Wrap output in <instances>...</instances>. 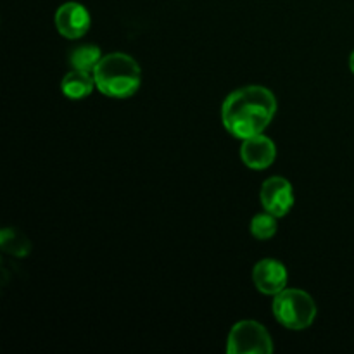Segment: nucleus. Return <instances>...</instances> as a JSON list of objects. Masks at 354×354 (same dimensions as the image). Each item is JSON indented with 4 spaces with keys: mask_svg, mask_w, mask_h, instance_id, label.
<instances>
[{
    "mask_svg": "<svg viewBox=\"0 0 354 354\" xmlns=\"http://www.w3.org/2000/svg\"><path fill=\"white\" fill-rule=\"evenodd\" d=\"M287 268L283 263L279 259L266 258L256 263L254 270H252V280L259 292L266 294V296H277L287 289Z\"/></svg>",
    "mask_w": 354,
    "mask_h": 354,
    "instance_id": "obj_7",
    "label": "nucleus"
},
{
    "mask_svg": "<svg viewBox=\"0 0 354 354\" xmlns=\"http://www.w3.org/2000/svg\"><path fill=\"white\" fill-rule=\"evenodd\" d=\"M349 66H351V71L354 73V50H353L351 57H349Z\"/></svg>",
    "mask_w": 354,
    "mask_h": 354,
    "instance_id": "obj_13",
    "label": "nucleus"
},
{
    "mask_svg": "<svg viewBox=\"0 0 354 354\" xmlns=\"http://www.w3.org/2000/svg\"><path fill=\"white\" fill-rule=\"evenodd\" d=\"M241 158L242 162L251 169L270 168L277 159L275 142L263 133L245 138V140H242Z\"/></svg>",
    "mask_w": 354,
    "mask_h": 354,
    "instance_id": "obj_8",
    "label": "nucleus"
},
{
    "mask_svg": "<svg viewBox=\"0 0 354 354\" xmlns=\"http://www.w3.org/2000/svg\"><path fill=\"white\" fill-rule=\"evenodd\" d=\"M277 113V99L266 86L249 85L234 90L221 106V121L235 138L263 133Z\"/></svg>",
    "mask_w": 354,
    "mask_h": 354,
    "instance_id": "obj_1",
    "label": "nucleus"
},
{
    "mask_svg": "<svg viewBox=\"0 0 354 354\" xmlns=\"http://www.w3.org/2000/svg\"><path fill=\"white\" fill-rule=\"evenodd\" d=\"M0 248L14 258H26L31 252V242L16 228H3L0 232Z\"/></svg>",
    "mask_w": 354,
    "mask_h": 354,
    "instance_id": "obj_10",
    "label": "nucleus"
},
{
    "mask_svg": "<svg viewBox=\"0 0 354 354\" xmlns=\"http://www.w3.org/2000/svg\"><path fill=\"white\" fill-rule=\"evenodd\" d=\"M259 201L268 213L283 218L294 206V187L283 176H272L265 180L259 190Z\"/></svg>",
    "mask_w": 354,
    "mask_h": 354,
    "instance_id": "obj_5",
    "label": "nucleus"
},
{
    "mask_svg": "<svg viewBox=\"0 0 354 354\" xmlns=\"http://www.w3.org/2000/svg\"><path fill=\"white\" fill-rule=\"evenodd\" d=\"M93 78L100 93L113 99L135 95L142 83V69L131 55L113 52L100 59L93 69Z\"/></svg>",
    "mask_w": 354,
    "mask_h": 354,
    "instance_id": "obj_2",
    "label": "nucleus"
},
{
    "mask_svg": "<svg viewBox=\"0 0 354 354\" xmlns=\"http://www.w3.org/2000/svg\"><path fill=\"white\" fill-rule=\"evenodd\" d=\"M273 317L289 330H304L311 327L318 315L317 303L301 289H283L273 299Z\"/></svg>",
    "mask_w": 354,
    "mask_h": 354,
    "instance_id": "obj_3",
    "label": "nucleus"
},
{
    "mask_svg": "<svg viewBox=\"0 0 354 354\" xmlns=\"http://www.w3.org/2000/svg\"><path fill=\"white\" fill-rule=\"evenodd\" d=\"M55 28L68 40H78L90 30V14L85 6L78 2H66L55 10Z\"/></svg>",
    "mask_w": 354,
    "mask_h": 354,
    "instance_id": "obj_6",
    "label": "nucleus"
},
{
    "mask_svg": "<svg viewBox=\"0 0 354 354\" xmlns=\"http://www.w3.org/2000/svg\"><path fill=\"white\" fill-rule=\"evenodd\" d=\"M277 220H279V218H277L275 214L268 213V211L258 213L251 220V234L254 235L256 239H259V241H268V239H272L273 235L277 234V230H279Z\"/></svg>",
    "mask_w": 354,
    "mask_h": 354,
    "instance_id": "obj_12",
    "label": "nucleus"
},
{
    "mask_svg": "<svg viewBox=\"0 0 354 354\" xmlns=\"http://www.w3.org/2000/svg\"><path fill=\"white\" fill-rule=\"evenodd\" d=\"M95 78L93 73L82 71V69H73V71L66 73L64 78L61 82V90L68 99L80 100L88 97L95 88Z\"/></svg>",
    "mask_w": 354,
    "mask_h": 354,
    "instance_id": "obj_9",
    "label": "nucleus"
},
{
    "mask_svg": "<svg viewBox=\"0 0 354 354\" xmlns=\"http://www.w3.org/2000/svg\"><path fill=\"white\" fill-rule=\"evenodd\" d=\"M102 57L104 55L100 54V48L97 45H80L69 52V64L73 66V69L93 73V69L97 68Z\"/></svg>",
    "mask_w": 354,
    "mask_h": 354,
    "instance_id": "obj_11",
    "label": "nucleus"
},
{
    "mask_svg": "<svg viewBox=\"0 0 354 354\" xmlns=\"http://www.w3.org/2000/svg\"><path fill=\"white\" fill-rule=\"evenodd\" d=\"M228 354H270L273 341L270 332L254 320H242L232 327L227 341Z\"/></svg>",
    "mask_w": 354,
    "mask_h": 354,
    "instance_id": "obj_4",
    "label": "nucleus"
}]
</instances>
